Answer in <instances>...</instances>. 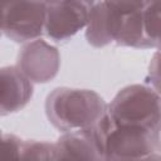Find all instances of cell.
<instances>
[{
	"mask_svg": "<svg viewBox=\"0 0 161 161\" xmlns=\"http://www.w3.org/2000/svg\"><path fill=\"white\" fill-rule=\"evenodd\" d=\"M116 44L121 47L136 48V49H150L152 48L145 26L143 10L136 11L128 15H122L121 28Z\"/></svg>",
	"mask_w": 161,
	"mask_h": 161,
	"instance_id": "10",
	"label": "cell"
},
{
	"mask_svg": "<svg viewBox=\"0 0 161 161\" xmlns=\"http://www.w3.org/2000/svg\"><path fill=\"white\" fill-rule=\"evenodd\" d=\"M114 13L119 15H128L143 10L147 0H103Z\"/></svg>",
	"mask_w": 161,
	"mask_h": 161,
	"instance_id": "13",
	"label": "cell"
},
{
	"mask_svg": "<svg viewBox=\"0 0 161 161\" xmlns=\"http://www.w3.org/2000/svg\"><path fill=\"white\" fill-rule=\"evenodd\" d=\"M122 15L114 13L103 0H94L86 26L87 43L94 48H103L116 43Z\"/></svg>",
	"mask_w": 161,
	"mask_h": 161,
	"instance_id": "9",
	"label": "cell"
},
{
	"mask_svg": "<svg viewBox=\"0 0 161 161\" xmlns=\"http://www.w3.org/2000/svg\"><path fill=\"white\" fill-rule=\"evenodd\" d=\"M112 121L118 125L157 131L161 123V96L148 84L123 87L107 106Z\"/></svg>",
	"mask_w": 161,
	"mask_h": 161,
	"instance_id": "2",
	"label": "cell"
},
{
	"mask_svg": "<svg viewBox=\"0 0 161 161\" xmlns=\"http://www.w3.org/2000/svg\"><path fill=\"white\" fill-rule=\"evenodd\" d=\"M108 103L94 91L58 87L45 99L49 122L62 133L94 126L106 113Z\"/></svg>",
	"mask_w": 161,
	"mask_h": 161,
	"instance_id": "1",
	"label": "cell"
},
{
	"mask_svg": "<svg viewBox=\"0 0 161 161\" xmlns=\"http://www.w3.org/2000/svg\"><path fill=\"white\" fill-rule=\"evenodd\" d=\"M99 125L103 131L106 160L161 158V152L157 148L156 131L114 123L107 111L99 119Z\"/></svg>",
	"mask_w": 161,
	"mask_h": 161,
	"instance_id": "3",
	"label": "cell"
},
{
	"mask_svg": "<svg viewBox=\"0 0 161 161\" xmlns=\"http://www.w3.org/2000/svg\"><path fill=\"white\" fill-rule=\"evenodd\" d=\"M40 1L48 8V6H53V5L60 4V3H63V1H65V0H40Z\"/></svg>",
	"mask_w": 161,
	"mask_h": 161,
	"instance_id": "16",
	"label": "cell"
},
{
	"mask_svg": "<svg viewBox=\"0 0 161 161\" xmlns=\"http://www.w3.org/2000/svg\"><path fill=\"white\" fill-rule=\"evenodd\" d=\"M147 82L161 96V48L157 49L150 62L147 72Z\"/></svg>",
	"mask_w": 161,
	"mask_h": 161,
	"instance_id": "14",
	"label": "cell"
},
{
	"mask_svg": "<svg viewBox=\"0 0 161 161\" xmlns=\"http://www.w3.org/2000/svg\"><path fill=\"white\" fill-rule=\"evenodd\" d=\"M20 158L26 160H58L57 143L36 140H24Z\"/></svg>",
	"mask_w": 161,
	"mask_h": 161,
	"instance_id": "12",
	"label": "cell"
},
{
	"mask_svg": "<svg viewBox=\"0 0 161 161\" xmlns=\"http://www.w3.org/2000/svg\"><path fill=\"white\" fill-rule=\"evenodd\" d=\"M156 140H157V148L161 152V123H160V126L156 131Z\"/></svg>",
	"mask_w": 161,
	"mask_h": 161,
	"instance_id": "17",
	"label": "cell"
},
{
	"mask_svg": "<svg viewBox=\"0 0 161 161\" xmlns=\"http://www.w3.org/2000/svg\"><path fill=\"white\" fill-rule=\"evenodd\" d=\"M23 142L24 140L19 138L18 136L11 135V133H5L3 136V156L20 158Z\"/></svg>",
	"mask_w": 161,
	"mask_h": 161,
	"instance_id": "15",
	"label": "cell"
},
{
	"mask_svg": "<svg viewBox=\"0 0 161 161\" xmlns=\"http://www.w3.org/2000/svg\"><path fill=\"white\" fill-rule=\"evenodd\" d=\"M145 26L152 48H161V0H147L143 8Z\"/></svg>",
	"mask_w": 161,
	"mask_h": 161,
	"instance_id": "11",
	"label": "cell"
},
{
	"mask_svg": "<svg viewBox=\"0 0 161 161\" xmlns=\"http://www.w3.org/2000/svg\"><path fill=\"white\" fill-rule=\"evenodd\" d=\"M45 15L40 0H1V31L16 43L38 39L44 34Z\"/></svg>",
	"mask_w": 161,
	"mask_h": 161,
	"instance_id": "4",
	"label": "cell"
},
{
	"mask_svg": "<svg viewBox=\"0 0 161 161\" xmlns=\"http://www.w3.org/2000/svg\"><path fill=\"white\" fill-rule=\"evenodd\" d=\"M55 143L58 160H106L103 131L99 121L89 128L62 133Z\"/></svg>",
	"mask_w": 161,
	"mask_h": 161,
	"instance_id": "7",
	"label": "cell"
},
{
	"mask_svg": "<svg viewBox=\"0 0 161 161\" xmlns=\"http://www.w3.org/2000/svg\"><path fill=\"white\" fill-rule=\"evenodd\" d=\"M18 68L33 83H48L59 72V50L42 38L23 44L16 60Z\"/></svg>",
	"mask_w": 161,
	"mask_h": 161,
	"instance_id": "6",
	"label": "cell"
},
{
	"mask_svg": "<svg viewBox=\"0 0 161 161\" xmlns=\"http://www.w3.org/2000/svg\"><path fill=\"white\" fill-rule=\"evenodd\" d=\"M94 0H65L48 6L44 34L54 42H65L86 29Z\"/></svg>",
	"mask_w": 161,
	"mask_h": 161,
	"instance_id": "5",
	"label": "cell"
},
{
	"mask_svg": "<svg viewBox=\"0 0 161 161\" xmlns=\"http://www.w3.org/2000/svg\"><path fill=\"white\" fill-rule=\"evenodd\" d=\"M1 83V116L23 109L33 97V82L18 68V65L3 67L0 70Z\"/></svg>",
	"mask_w": 161,
	"mask_h": 161,
	"instance_id": "8",
	"label": "cell"
}]
</instances>
